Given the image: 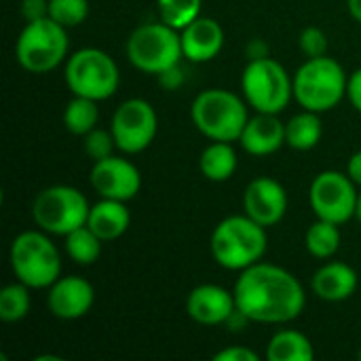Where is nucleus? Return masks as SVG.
Instances as JSON below:
<instances>
[{"mask_svg": "<svg viewBox=\"0 0 361 361\" xmlns=\"http://www.w3.org/2000/svg\"><path fill=\"white\" fill-rule=\"evenodd\" d=\"M298 47L307 57L328 55V36L319 27H305L298 36Z\"/></svg>", "mask_w": 361, "mask_h": 361, "instance_id": "obj_31", "label": "nucleus"}, {"mask_svg": "<svg viewBox=\"0 0 361 361\" xmlns=\"http://www.w3.org/2000/svg\"><path fill=\"white\" fill-rule=\"evenodd\" d=\"M267 226L258 224L247 214L220 220L209 239L214 260L222 269L239 273L260 262L267 254Z\"/></svg>", "mask_w": 361, "mask_h": 361, "instance_id": "obj_2", "label": "nucleus"}, {"mask_svg": "<svg viewBox=\"0 0 361 361\" xmlns=\"http://www.w3.org/2000/svg\"><path fill=\"white\" fill-rule=\"evenodd\" d=\"M341 224H334V222H328V220H319L313 222L305 235V245H307V252L313 256V258H319V260H330L338 250H341Z\"/></svg>", "mask_w": 361, "mask_h": 361, "instance_id": "obj_24", "label": "nucleus"}, {"mask_svg": "<svg viewBox=\"0 0 361 361\" xmlns=\"http://www.w3.org/2000/svg\"><path fill=\"white\" fill-rule=\"evenodd\" d=\"M324 135V123L319 118V112L305 110L294 114L286 123V144L294 150L307 152L313 150Z\"/></svg>", "mask_w": 361, "mask_h": 361, "instance_id": "obj_23", "label": "nucleus"}, {"mask_svg": "<svg viewBox=\"0 0 361 361\" xmlns=\"http://www.w3.org/2000/svg\"><path fill=\"white\" fill-rule=\"evenodd\" d=\"M89 15V0H49V17L63 27L80 25Z\"/></svg>", "mask_w": 361, "mask_h": 361, "instance_id": "obj_29", "label": "nucleus"}, {"mask_svg": "<svg viewBox=\"0 0 361 361\" xmlns=\"http://www.w3.org/2000/svg\"><path fill=\"white\" fill-rule=\"evenodd\" d=\"M110 131L123 154L144 152L157 137L159 116L150 102L142 97L125 99L112 114Z\"/></svg>", "mask_w": 361, "mask_h": 361, "instance_id": "obj_12", "label": "nucleus"}, {"mask_svg": "<svg viewBox=\"0 0 361 361\" xmlns=\"http://www.w3.org/2000/svg\"><path fill=\"white\" fill-rule=\"evenodd\" d=\"M178 66H180V63H178ZM178 66H173V68H169V70H165V72L159 74V80H161V85H163L165 89H176V87L182 85L184 76H182V72H180Z\"/></svg>", "mask_w": 361, "mask_h": 361, "instance_id": "obj_35", "label": "nucleus"}, {"mask_svg": "<svg viewBox=\"0 0 361 361\" xmlns=\"http://www.w3.org/2000/svg\"><path fill=\"white\" fill-rule=\"evenodd\" d=\"M264 357L269 361H313L315 349L309 336L298 330H279L271 336Z\"/></svg>", "mask_w": 361, "mask_h": 361, "instance_id": "obj_21", "label": "nucleus"}, {"mask_svg": "<svg viewBox=\"0 0 361 361\" xmlns=\"http://www.w3.org/2000/svg\"><path fill=\"white\" fill-rule=\"evenodd\" d=\"M237 152L233 142H212L199 157V169L209 182H226L237 171Z\"/></svg>", "mask_w": 361, "mask_h": 361, "instance_id": "obj_22", "label": "nucleus"}, {"mask_svg": "<svg viewBox=\"0 0 361 361\" xmlns=\"http://www.w3.org/2000/svg\"><path fill=\"white\" fill-rule=\"evenodd\" d=\"M216 361H260V355L247 347H226L214 355Z\"/></svg>", "mask_w": 361, "mask_h": 361, "instance_id": "obj_32", "label": "nucleus"}, {"mask_svg": "<svg viewBox=\"0 0 361 361\" xmlns=\"http://www.w3.org/2000/svg\"><path fill=\"white\" fill-rule=\"evenodd\" d=\"M11 271L32 290H49L61 277V256L44 231L19 233L8 250Z\"/></svg>", "mask_w": 361, "mask_h": 361, "instance_id": "obj_4", "label": "nucleus"}, {"mask_svg": "<svg viewBox=\"0 0 361 361\" xmlns=\"http://www.w3.org/2000/svg\"><path fill=\"white\" fill-rule=\"evenodd\" d=\"M95 302V290L93 286L78 275L59 277L47 294V307L51 315L57 319H80L85 317Z\"/></svg>", "mask_w": 361, "mask_h": 361, "instance_id": "obj_15", "label": "nucleus"}, {"mask_svg": "<svg viewBox=\"0 0 361 361\" xmlns=\"http://www.w3.org/2000/svg\"><path fill=\"white\" fill-rule=\"evenodd\" d=\"M294 80V97L305 110L328 112L336 108L343 97H347L349 76L345 68L328 57H307V61L292 76Z\"/></svg>", "mask_w": 361, "mask_h": 361, "instance_id": "obj_5", "label": "nucleus"}, {"mask_svg": "<svg viewBox=\"0 0 361 361\" xmlns=\"http://www.w3.org/2000/svg\"><path fill=\"white\" fill-rule=\"evenodd\" d=\"M239 142L247 154L269 157L286 144V123L279 121V114L256 112V116H250Z\"/></svg>", "mask_w": 361, "mask_h": 361, "instance_id": "obj_18", "label": "nucleus"}, {"mask_svg": "<svg viewBox=\"0 0 361 361\" xmlns=\"http://www.w3.org/2000/svg\"><path fill=\"white\" fill-rule=\"evenodd\" d=\"M102 243L104 241L87 224L85 226H78L76 231H72V233L66 235V252L80 267H91L93 262L99 260V256H102Z\"/></svg>", "mask_w": 361, "mask_h": 361, "instance_id": "obj_26", "label": "nucleus"}, {"mask_svg": "<svg viewBox=\"0 0 361 361\" xmlns=\"http://www.w3.org/2000/svg\"><path fill=\"white\" fill-rule=\"evenodd\" d=\"M347 8H349V15L361 23V0H347Z\"/></svg>", "mask_w": 361, "mask_h": 361, "instance_id": "obj_37", "label": "nucleus"}, {"mask_svg": "<svg viewBox=\"0 0 361 361\" xmlns=\"http://www.w3.org/2000/svg\"><path fill=\"white\" fill-rule=\"evenodd\" d=\"M357 286H360L357 271L351 264L338 260L322 264L311 279L313 294L326 302H343L351 298Z\"/></svg>", "mask_w": 361, "mask_h": 361, "instance_id": "obj_19", "label": "nucleus"}, {"mask_svg": "<svg viewBox=\"0 0 361 361\" xmlns=\"http://www.w3.org/2000/svg\"><path fill=\"white\" fill-rule=\"evenodd\" d=\"M161 21L176 30H184L201 15L203 0H157Z\"/></svg>", "mask_w": 361, "mask_h": 361, "instance_id": "obj_28", "label": "nucleus"}, {"mask_svg": "<svg viewBox=\"0 0 361 361\" xmlns=\"http://www.w3.org/2000/svg\"><path fill=\"white\" fill-rule=\"evenodd\" d=\"M36 361H61V357H57V355H42V357H36Z\"/></svg>", "mask_w": 361, "mask_h": 361, "instance_id": "obj_38", "label": "nucleus"}, {"mask_svg": "<svg viewBox=\"0 0 361 361\" xmlns=\"http://www.w3.org/2000/svg\"><path fill=\"white\" fill-rule=\"evenodd\" d=\"M68 27L51 17L27 21L17 36L15 57L32 74H47L68 59Z\"/></svg>", "mask_w": 361, "mask_h": 361, "instance_id": "obj_6", "label": "nucleus"}, {"mask_svg": "<svg viewBox=\"0 0 361 361\" xmlns=\"http://www.w3.org/2000/svg\"><path fill=\"white\" fill-rule=\"evenodd\" d=\"M89 209L91 205L78 188L55 184L36 195L32 203V218L40 231L66 237L68 233L87 224Z\"/></svg>", "mask_w": 361, "mask_h": 361, "instance_id": "obj_10", "label": "nucleus"}, {"mask_svg": "<svg viewBox=\"0 0 361 361\" xmlns=\"http://www.w3.org/2000/svg\"><path fill=\"white\" fill-rule=\"evenodd\" d=\"M347 173H349V178L357 186H361V150H357L355 154H351V159L347 163Z\"/></svg>", "mask_w": 361, "mask_h": 361, "instance_id": "obj_36", "label": "nucleus"}, {"mask_svg": "<svg viewBox=\"0 0 361 361\" xmlns=\"http://www.w3.org/2000/svg\"><path fill=\"white\" fill-rule=\"evenodd\" d=\"M243 209L252 220L271 228L279 224L288 212V192L273 178H256L245 186Z\"/></svg>", "mask_w": 361, "mask_h": 361, "instance_id": "obj_14", "label": "nucleus"}, {"mask_svg": "<svg viewBox=\"0 0 361 361\" xmlns=\"http://www.w3.org/2000/svg\"><path fill=\"white\" fill-rule=\"evenodd\" d=\"M355 218L360 220V224H361V190H360V197H357V209H355Z\"/></svg>", "mask_w": 361, "mask_h": 361, "instance_id": "obj_39", "label": "nucleus"}, {"mask_svg": "<svg viewBox=\"0 0 361 361\" xmlns=\"http://www.w3.org/2000/svg\"><path fill=\"white\" fill-rule=\"evenodd\" d=\"M237 311L235 294L226 288L203 283L197 286L186 298V313L192 322L201 326H220L231 319Z\"/></svg>", "mask_w": 361, "mask_h": 361, "instance_id": "obj_16", "label": "nucleus"}, {"mask_svg": "<svg viewBox=\"0 0 361 361\" xmlns=\"http://www.w3.org/2000/svg\"><path fill=\"white\" fill-rule=\"evenodd\" d=\"M360 360H361V349H360Z\"/></svg>", "mask_w": 361, "mask_h": 361, "instance_id": "obj_40", "label": "nucleus"}, {"mask_svg": "<svg viewBox=\"0 0 361 361\" xmlns=\"http://www.w3.org/2000/svg\"><path fill=\"white\" fill-rule=\"evenodd\" d=\"M245 102L256 112L279 114L294 97V80L288 70L273 57L250 59L241 74Z\"/></svg>", "mask_w": 361, "mask_h": 361, "instance_id": "obj_8", "label": "nucleus"}, {"mask_svg": "<svg viewBox=\"0 0 361 361\" xmlns=\"http://www.w3.org/2000/svg\"><path fill=\"white\" fill-rule=\"evenodd\" d=\"M30 290L32 288H27L21 281L2 288L0 292V319L2 322L15 324V322H21L30 313V307H32Z\"/></svg>", "mask_w": 361, "mask_h": 361, "instance_id": "obj_27", "label": "nucleus"}, {"mask_svg": "<svg viewBox=\"0 0 361 361\" xmlns=\"http://www.w3.org/2000/svg\"><path fill=\"white\" fill-rule=\"evenodd\" d=\"M347 97L351 102V106L361 114V68L355 70L351 76H349V82H347Z\"/></svg>", "mask_w": 361, "mask_h": 361, "instance_id": "obj_34", "label": "nucleus"}, {"mask_svg": "<svg viewBox=\"0 0 361 361\" xmlns=\"http://www.w3.org/2000/svg\"><path fill=\"white\" fill-rule=\"evenodd\" d=\"M99 108L95 99L74 95L63 108V125L74 135H87L97 127Z\"/></svg>", "mask_w": 361, "mask_h": 361, "instance_id": "obj_25", "label": "nucleus"}, {"mask_svg": "<svg viewBox=\"0 0 361 361\" xmlns=\"http://www.w3.org/2000/svg\"><path fill=\"white\" fill-rule=\"evenodd\" d=\"M233 294L237 309L254 324H290L302 315L307 305L298 277L262 260L241 271Z\"/></svg>", "mask_w": 361, "mask_h": 361, "instance_id": "obj_1", "label": "nucleus"}, {"mask_svg": "<svg viewBox=\"0 0 361 361\" xmlns=\"http://www.w3.org/2000/svg\"><path fill=\"white\" fill-rule=\"evenodd\" d=\"M66 85L72 95L104 102L112 97L121 85L116 61L102 49L87 47L66 59Z\"/></svg>", "mask_w": 361, "mask_h": 361, "instance_id": "obj_9", "label": "nucleus"}, {"mask_svg": "<svg viewBox=\"0 0 361 361\" xmlns=\"http://www.w3.org/2000/svg\"><path fill=\"white\" fill-rule=\"evenodd\" d=\"M182 53L192 63L212 61L224 47V30L222 25L205 15H199L184 30H180Z\"/></svg>", "mask_w": 361, "mask_h": 361, "instance_id": "obj_17", "label": "nucleus"}, {"mask_svg": "<svg viewBox=\"0 0 361 361\" xmlns=\"http://www.w3.org/2000/svg\"><path fill=\"white\" fill-rule=\"evenodd\" d=\"M91 186L102 199L131 201L142 188V173L129 161L116 154L95 161L91 167Z\"/></svg>", "mask_w": 361, "mask_h": 361, "instance_id": "obj_13", "label": "nucleus"}, {"mask_svg": "<svg viewBox=\"0 0 361 361\" xmlns=\"http://www.w3.org/2000/svg\"><path fill=\"white\" fill-rule=\"evenodd\" d=\"M131 224V214L125 205V201L116 199H102L89 209L87 226L106 243L123 237Z\"/></svg>", "mask_w": 361, "mask_h": 361, "instance_id": "obj_20", "label": "nucleus"}, {"mask_svg": "<svg viewBox=\"0 0 361 361\" xmlns=\"http://www.w3.org/2000/svg\"><path fill=\"white\" fill-rule=\"evenodd\" d=\"M247 102L228 89H205L190 106V118L199 133L212 142H239L250 114Z\"/></svg>", "mask_w": 361, "mask_h": 361, "instance_id": "obj_3", "label": "nucleus"}, {"mask_svg": "<svg viewBox=\"0 0 361 361\" xmlns=\"http://www.w3.org/2000/svg\"><path fill=\"white\" fill-rule=\"evenodd\" d=\"M125 51L133 68L157 76L178 66L180 59L184 57L180 30L167 25L165 21L137 25L129 34Z\"/></svg>", "mask_w": 361, "mask_h": 361, "instance_id": "obj_7", "label": "nucleus"}, {"mask_svg": "<svg viewBox=\"0 0 361 361\" xmlns=\"http://www.w3.org/2000/svg\"><path fill=\"white\" fill-rule=\"evenodd\" d=\"M357 197V184L349 178V173L334 169L317 173L309 188V203L313 214L319 220L334 224H345L355 216Z\"/></svg>", "mask_w": 361, "mask_h": 361, "instance_id": "obj_11", "label": "nucleus"}, {"mask_svg": "<svg viewBox=\"0 0 361 361\" xmlns=\"http://www.w3.org/2000/svg\"><path fill=\"white\" fill-rule=\"evenodd\" d=\"M82 137H85L82 148H85L87 157H89L93 163H95V161H102V159H108V157L114 154V150H118V148H116V142H114V135H112L110 129H99V127H95L93 131H89V133L82 135Z\"/></svg>", "mask_w": 361, "mask_h": 361, "instance_id": "obj_30", "label": "nucleus"}, {"mask_svg": "<svg viewBox=\"0 0 361 361\" xmlns=\"http://www.w3.org/2000/svg\"><path fill=\"white\" fill-rule=\"evenodd\" d=\"M21 15L25 17V21H38L49 17V0H23Z\"/></svg>", "mask_w": 361, "mask_h": 361, "instance_id": "obj_33", "label": "nucleus"}]
</instances>
